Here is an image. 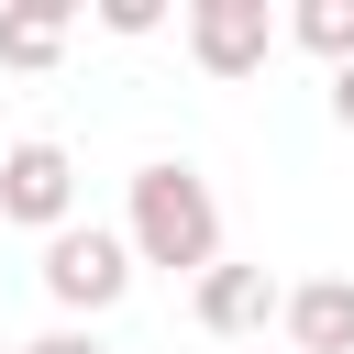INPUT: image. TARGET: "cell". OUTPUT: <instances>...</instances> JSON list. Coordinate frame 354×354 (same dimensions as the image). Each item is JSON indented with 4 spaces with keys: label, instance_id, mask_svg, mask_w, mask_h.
<instances>
[{
    "label": "cell",
    "instance_id": "1",
    "mask_svg": "<svg viewBox=\"0 0 354 354\" xmlns=\"http://www.w3.org/2000/svg\"><path fill=\"white\" fill-rule=\"evenodd\" d=\"M122 243H133V266H166V277H188V288H199V277L221 266V199H210V177H199L188 155L133 166Z\"/></svg>",
    "mask_w": 354,
    "mask_h": 354
},
{
    "label": "cell",
    "instance_id": "2",
    "mask_svg": "<svg viewBox=\"0 0 354 354\" xmlns=\"http://www.w3.org/2000/svg\"><path fill=\"white\" fill-rule=\"evenodd\" d=\"M133 243L122 232H100V221H66L55 243H44V299L66 310V321H100V310H122L133 299Z\"/></svg>",
    "mask_w": 354,
    "mask_h": 354
},
{
    "label": "cell",
    "instance_id": "3",
    "mask_svg": "<svg viewBox=\"0 0 354 354\" xmlns=\"http://www.w3.org/2000/svg\"><path fill=\"white\" fill-rule=\"evenodd\" d=\"M0 221H22V232H44V243L77 221V155H66L55 133H33V144L0 155Z\"/></svg>",
    "mask_w": 354,
    "mask_h": 354
},
{
    "label": "cell",
    "instance_id": "4",
    "mask_svg": "<svg viewBox=\"0 0 354 354\" xmlns=\"http://www.w3.org/2000/svg\"><path fill=\"white\" fill-rule=\"evenodd\" d=\"M288 44V22L266 0H188V55L199 77H266V55Z\"/></svg>",
    "mask_w": 354,
    "mask_h": 354
},
{
    "label": "cell",
    "instance_id": "5",
    "mask_svg": "<svg viewBox=\"0 0 354 354\" xmlns=\"http://www.w3.org/2000/svg\"><path fill=\"white\" fill-rule=\"evenodd\" d=\"M188 310H199L210 343H243V332H266V321L288 310V288H277L266 266H210V277L188 288Z\"/></svg>",
    "mask_w": 354,
    "mask_h": 354
},
{
    "label": "cell",
    "instance_id": "6",
    "mask_svg": "<svg viewBox=\"0 0 354 354\" xmlns=\"http://www.w3.org/2000/svg\"><path fill=\"white\" fill-rule=\"evenodd\" d=\"M277 321H288L299 354H354V277H299Z\"/></svg>",
    "mask_w": 354,
    "mask_h": 354
},
{
    "label": "cell",
    "instance_id": "7",
    "mask_svg": "<svg viewBox=\"0 0 354 354\" xmlns=\"http://www.w3.org/2000/svg\"><path fill=\"white\" fill-rule=\"evenodd\" d=\"M66 33H77L66 0H11V11H0V66H11V77H44V66L66 55Z\"/></svg>",
    "mask_w": 354,
    "mask_h": 354
},
{
    "label": "cell",
    "instance_id": "8",
    "mask_svg": "<svg viewBox=\"0 0 354 354\" xmlns=\"http://www.w3.org/2000/svg\"><path fill=\"white\" fill-rule=\"evenodd\" d=\"M288 44H310L321 66H354V0H299L288 11Z\"/></svg>",
    "mask_w": 354,
    "mask_h": 354
},
{
    "label": "cell",
    "instance_id": "9",
    "mask_svg": "<svg viewBox=\"0 0 354 354\" xmlns=\"http://www.w3.org/2000/svg\"><path fill=\"white\" fill-rule=\"evenodd\" d=\"M155 22H166V0H100V33H122V44L155 33Z\"/></svg>",
    "mask_w": 354,
    "mask_h": 354
},
{
    "label": "cell",
    "instance_id": "10",
    "mask_svg": "<svg viewBox=\"0 0 354 354\" xmlns=\"http://www.w3.org/2000/svg\"><path fill=\"white\" fill-rule=\"evenodd\" d=\"M22 354H111V343H100V332H88V321H55V332H33V343H22Z\"/></svg>",
    "mask_w": 354,
    "mask_h": 354
},
{
    "label": "cell",
    "instance_id": "11",
    "mask_svg": "<svg viewBox=\"0 0 354 354\" xmlns=\"http://www.w3.org/2000/svg\"><path fill=\"white\" fill-rule=\"evenodd\" d=\"M332 122L354 133V66H332Z\"/></svg>",
    "mask_w": 354,
    "mask_h": 354
},
{
    "label": "cell",
    "instance_id": "12",
    "mask_svg": "<svg viewBox=\"0 0 354 354\" xmlns=\"http://www.w3.org/2000/svg\"><path fill=\"white\" fill-rule=\"evenodd\" d=\"M0 354H22V343H0Z\"/></svg>",
    "mask_w": 354,
    "mask_h": 354
}]
</instances>
